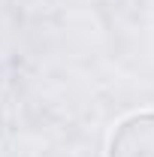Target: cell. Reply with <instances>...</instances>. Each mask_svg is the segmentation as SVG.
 Wrapping results in <instances>:
<instances>
[{
    "label": "cell",
    "instance_id": "cell-1",
    "mask_svg": "<svg viewBox=\"0 0 154 157\" xmlns=\"http://www.w3.org/2000/svg\"><path fill=\"white\" fill-rule=\"evenodd\" d=\"M106 157H154V112L121 118L109 136Z\"/></svg>",
    "mask_w": 154,
    "mask_h": 157
}]
</instances>
